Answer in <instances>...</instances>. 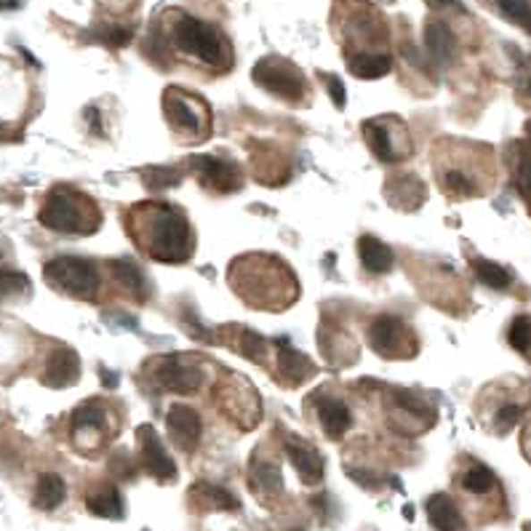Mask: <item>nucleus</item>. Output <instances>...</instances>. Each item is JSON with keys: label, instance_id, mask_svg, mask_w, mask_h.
<instances>
[{"label": "nucleus", "instance_id": "nucleus-1", "mask_svg": "<svg viewBox=\"0 0 531 531\" xmlns=\"http://www.w3.org/2000/svg\"><path fill=\"white\" fill-rule=\"evenodd\" d=\"M131 235L148 243V254L158 262L177 265L192 254V232L187 216L169 203H139L129 214Z\"/></svg>", "mask_w": 531, "mask_h": 531}, {"label": "nucleus", "instance_id": "nucleus-2", "mask_svg": "<svg viewBox=\"0 0 531 531\" xmlns=\"http://www.w3.org/2000/svg\"><path fill=\"white\" fill-rule=\"evenodd\" d=\"M102 222V214L97 211V203L70 187H56L48 192L43 208H40V224H46L54 232H80L91 235Z\"/></svg>", "mask_w": 531, "mask_h": 531}, {"label": "nucleus", "instance_id": "nucleus-3", "mask_svg": "<svg viewBox=\"0 0 531 531\" xmlns=\"http://www.w3.org/2000/svg\"><path fill=\"white\" fill-rule=\"evenodd\" d=\"M43 275L51 289L86 302L97 299L102 286L97 265L83 257H56L43 267Z\"/></svg>", "mask_w": 531, "mask_h": 531}, {"label": "nucleus", "instance_id": "nucleus-4", "mask_svg": "<svg viewBox=\"0 0 531 531\" xmlns=\"http://www.w3.org/2000/svg\"><path fill=\"white\" fill-rule=\"evenodd\" d=\"M177 46L203 64H211V67L230 64V48L224 46L222 32L214 24L195 19L190 13H184L177 21Z\"/></svg>", "mask_w": 531, "mask_h": 531}, {"label": "nucleus", "instance_id": "nucleus-5", "mask_svg": "<svg viewBox=\"0 0 531 531\" xmlns=\"http://www.w3.org/2000/svg\"><path fill=\"white\" fill-rule=\"evenodd\" d=\"M254 83L265 88L267 94H275L286 102H297L308 97V80L305 75L286 59L281 56H265L254 64L251 72Z\"/></svg>", "mask_w": 531, "mask_h": 531}, {"label": "nucleus", "instance_id": "nucleus-6", "mask_svg": "<svg viewBox=\"0 0 531 531\" xmlns=\"http://www.w3.org/2000/svg\"><path fill=\"white\" fill-rule=\"evenodd\" d=\"M164 110H166V118H169L174 131L190 137V139L208 137V131H211L208 107L203 102H198V97H190L181 88H166Z\"/></svg>", "mask_w": 531, "mask_h": 531}, {"label": "nucleus", "instance_id": "nucleus-7", "mask_svg": "<svg viewBox=\"0 0 531 531\" xmlns=\"http://www.w3.org/2000/svg\"><path fill=\"white\" fill-rule=\"evenodd\" d=\"M368 345L382 358H411L417 350L414 334L395 316H379L368 326Z\"/></svg>", "mask_w": 531, "mask_h": 531}, {"label": "nucleus", "instance_id": "nucleus-8", "mask_svg": "<svg viewBox=\"0 0 531 531\" xmlns=\"http://www.w3.org/2000/svg\"><path fill=\"white\" fill-rule=\"evenodd\" d=\"M137 441H139V462H142V468L161 484L177 481V465L169 457V451L164 449L156 427L153 425H142L137 430Z\"/></svg>", "mask_w": 531, "mask_h": 531}, {"label": "nucleus", "instance_id": "nucleus-9", "mask_svg": "<svg viewBox=\"0 0 531 531\" xmlns=\"http://www.w3.org/2000/svg\"><path fill=\"white\" fill-rule=\"evenodd\" d=\"M156 376H158V384L169 392H177V395H190L200 387L203 382V371L198 366H192L190 360L179 358L177 353L166 355L158 360V368H156Z\"/></svg>", "mask_w": 531, "mask_h": 531}, {"label": "nucleus", "instance_id": "nucleus-10", "mask_svg": "<svg viewBox=\"0 0 531 531\" xmlns=\"http://www.w3.org/2000/svg\"><path fill=\"white\" fill-rule=\"evenodd\" d=\"M435 422V411L433 406H427L422 398L411 395V392H395V430L406 433V435H417L422 430H427Z\"/></svg>", "mask_w": 531, "mask_h": 531}, {"label": "nucleus", "instance_id": "nucleus-11", "mask_svg": "<svg viewBox=\"0 0 531 531\" xmlns=\"http://www.w3.org/2000/svg\"><path fill=\"white\" fill-rule=\"evenodd\" d=\"M166 427H169V435L174 438L179 449L184 451H192L198 443H200V435H203V422L198 417L195 409L184 406V403H174L166 414Z\"/></svg>", "mask_w": 531, "mask_h": 531}, {"label": "nucleus", "instance_id": "nucleus-12", "mask_svg": "<svg viewBox=\"0 0 531 531\" xmlns=\"http://www.w3.org/2000/svg\"><path fill=\"white\" fill-rule=\"evenodd\" d=\"M192 164V169L198 172V177L203 184H208V187H214L216 192H235V190H240V172H238V166L235 164H230V161H216V158H211V156H200V158H192L190 161Z\"/></svg>", "mask_w": 531, "mask_h": 531}, {"label": "nucleus", "instance_id": "nucleus-13", "mask_svg": "<svg viewBox=\"0 0 531 531\" xmlns=\"http://www.w3.org/2000/svg\"><path fill=\"white\" fill-rule=\"evenodd\" d=\"M78 379H80V360H78L75 350L59 348V350H54V353L48 355L46 374H43V384L46 387L64 390V387H72Z\"/></svg>", "mask_w": 531, "mask_h": 531}, {"label": "nucleus", "instance_id": "nucleus-14", "mask_svg": "<svg viewBox=\"0 0 531 531\" xmlns=\"http://www.w3.org/2000/svg\"><path fill=\"white\" fill-rule=\"evenodd\" d=\"M316 411H318V419L326 430L329 438H342L350 427H353V414L348 409L345 400L340 398H326V395H316Z\"/></svg>", "mask_w": 531, "mask_h": 531}, {"label": "nucleus", "instance_id": "nucleus-15", "mask_svg": "<svg viewBox=\"0 0 531 531\" xmlns=\"http://www.w3.org/2000/svg\"><path fill=\"white\" fill-rule=\"evenodd\" d=\"M275 345H278V374L286 376V384L299 387L302 382H308L316 374L313 360L308 355L299 353V350H294L286 337L275 340Z\"/></svg>", "mask_w": 531, "mask_h": 531}, {"label": "nucleus", "instance_id": "nucleus-16", "mask_svg": "<svg viewBox=\"0 0 531 531\" xmlns=\"http://www.w3.org/2000/svg\"><path fill=\"white\" fill-rule=\"evenodd\" d=\"M286 454L297 470V476L308 484V486H316L324 481V457L313 449V446H305L299 443L297 438L286 443Z\"/></svg>", "mask_w": 531, "mask_h": 531}, {"label": "nucleus", "instance_id": "nucleus-17", "mask_svg": "<svg viewBox=\"0 0 531 531\" xmlns=\"http://www.w3.org/2000/svg\"><path fill=\"white\" fill-rule=\"evenodd\" d=\"M427 510V521L435 531H462L465 529V518L459 513V508L454 505V500L449 494H433L425 505Z\"/></svg>", "mask_w": 531, "mask_h": 531}, {"label": "nucleus", "instance_id": "nucleus-18", "mask_svg": "<svg viewBox=\"0 0 531 531\" xmlns=\"http://www.w3.org/2000/svg\"><path fill=\"white\" fill-rule=\"evenodd\" d=\"M358 257H360V265H363L368 273H374V275H384V273H390L392 265H395V254H392L382 240H376V238H371V235H363V238L358 240Z\"/></svg>", "mask_w": 531, "mask_h": 531}, {"label": "nucleus", "instance_id": "nucleus-19", "mask_svg": "<svg viewBox=\"0 0 531 531\" xmlns=\"http://www.w3.org/2000/svg\"><path fill=\"white\" fill-rule=\"evenodd\" d=\"M425 46H427V54L435 62H441V64H449L454 59V54H457V40H454L451 30L443 21H427Z\"/></svg>", "mask_w": 531, "mask_h": 531}, {"label": "nucleus", "instance_id": "nucleus-20", "mask_svg": "<svg viewBox=\"0 0 531 531\" xmlns=\"http://www.w3.org/2000/svg\"><path fill=\"white\" fill-rule=\"evenodd\" d=\"M363 137L368 142V150L384 161V164H395L400 158V153L395 150V142H392V134L387 131V126L382 121H366L363 123Z\"/></svg>", "mask_w": 531, "mask_h": 531}, {"label": "nucleus", "instance_id": "nucleus-21", "mask_svg": "<svg viewBox=\"0 0 531 531\" xmlns=\"http://www.w3.org/2000/svg\"><path fill=\"white\" fill-rule=\"evenodd\" d=\"M348 70L353 72L355 78H360V80H376V78H384L392 70V59L387 54L360 51V54L348 56Z\"/></svg>", "mask_w": 531, "mask_h": 531}, {"label": "nucleus", "instance_id": "nucleus-22", "mask_svg": "<svg viewBox=\"0 0 531 531\" xmlns=\"http://www.w3.org/2000/svg\"><path fill=\"white\" fill-rule=\"evenodd\" d=\"M86 508H88V513H94L99 518H110V521L123 518V500L115 486H105V489L88 494Z\"/></svg>", "mask_w": 531, "mask_h": 531}, {"label": "nucleus", "instance_id": "nucleus-23", "mask_svg": "<svg viewBox=\"0 0 531 531\" xmlns=\"http://www.w3.org/2000/svg\"><path fill=\"white\" fill-rule=\"evenodd\" d=\"M110 267H113V275L121 281V286H123L126 291H131V297H134V299H139V302H145V299H148V283H145V275H142V270H139L134 262H129V259H113V262H110Z\"/></svg>", "mask_w": 531, "mask_h": 531}, {"label": "nucleus", "instance_id": "nucleus-24", "mask_svg": "<svg viewBox=\"0 0 531 531\" xmlns=\"http://www.w3.org/2000/svg\"><path fill=\"white\" fill-rule=\"evenodd\" d=\"M64 494H67L64 481L56 473H43L35 489V505L40 510H56L64 502Z\"/></svg>", "mask_w": 531, "mask_h": 531}, {"label": "nucleus", "instance_id": "nucleus-25", "mask_svg": "<svg viewBox=\"0 0 531 531\" xmlns=\"http://www.w3.org/2000/svg\"><path fill=\"white\" fill-rule=\"evenodd\" d=\"M387 184L390 187H398V195H390L387 198L395 208H417L425 200V187H422V181L414 177V174H403V177L390 179Z\"/></svg>", "mask_w": 531, "mask_h": 531}, {"label": "nucleus", "instance_id": "nucleus-26", "mask_svg": "<svg viewBox=\"0 0 531 531\" xmlns=\"http://www.w3.org/2000/svg\"><path fill=\"white\" fill-rule=\"evenodd\" d=\"M192 500L200 502L208 510H238L240 508L238 500L227 489H219L214 484H195L192 486Z\"/></svg>", "mask_w": 531, "mask_h": 531}, {"label": "nucleus", "instance_id": "nucleus-27", "mask_svg": "<svg viewBox=\"0 0 531 531\" xmlns=\"http://www.w3.org/2000/svg\"><path fill=\"white\" fill-rule=\"evenodd\" d=\"M72 427H75V435L80 433H91V435H99L102 427H105V411L97 400H88L83 406H78L72 411Z\"/></svg>", "mask_w": 531, "mask_h": 531}, {"label": "nucleus", "instance_id": "nucleus-28", "mask_svg": "<svg viewBox=\"0 0 531 531\" xmlns=\"http://www.w3.org/2000/svg\"><path fill=\"white\" fill-rule=\"evenodd\" d=\"M459 486H462L468 494L484 497V494H489V492L497 489V478H494V473H492L486 465H470V468L462 473Z\"/></svg>", "mask_w": 531, "mask_h": 531}, {"label": "nucleus", "instance_id": "nucleus-29", "mask_svg": "<svg viewBox=\"0 0 531 531\" xmlns=\"http://www.w3.org/2000/svg\"><path fill=\"white\" fill-rule=\"evenodd\" d=\"M473 270H476V275H478V281L484 283V286H489V289H497V291H502V289H508L510 283H513V275L502 267V265H497V262H489V259H476L473 262Z\"/></svg>", "mask_w": 531, "mask_h": 531}, {"label": "nucleus", "instance_id": "nucleus-30", "mask_svg": "<svg viewBox=\"0 0 531 531\" xmlns=\"http://www.w3.org/2000/svg\"><path fill=\"white\" fill-rule=\"evenodd\" d=\"M251 484L259 492H281L283 489V478L281 470L270 462H251Z\"/></svg>", "mask_w": 531, "mask_h": 531}, {"label": "nucleus", "instance_id": "nucleus-31", "mask_svg": "<svg viewBox=\"0 0 531 531\" xmlns=\"http://www.w3.org/2000/svg\"><path fill=\"white\" fill-rule=\"evenodd\" d=\"M508 342H510L513 350H518L521 355L531 358V316H518V318L510 324Z\"/></svg>", "mask_w": 531, "mask_h": 531}, {"label": "nucleus", "instance_id": "nucleus-32", "mask_svg": "<svg viewBox=\"0 0 531 531\" xmlns=\"http://www.w3.org/2000/svg\"><path fill=\"white\" fill-rule=\"evenodd\" d=\"M505 19L531 32V3L529 0H494Z\"/></svg>", "mask_w": 531, "mask_h": 531}, {"label": "nucleus", "instance_id": "nucleus-33", "mask_svg": "<svg viewBox=\"0 0 531 531\" xmlns=\"http://www.w3.org/2000/svg\"><path fill=\"white\" fill-rule=\"evenodd\" d=\"M139 177L145 179V184L150 190H161V187H174L181 179V172L174 166H150V169H142Z\"/></svg>", "mask_w": 531, "mask_h": 531}, {"label": "nucleus", "instance_id": "nucleus-34", "mask_svg": "<svg viewBox=\"0 0 531 531\" xmlns=\"http://www.w3.org/2000/svg\"><path fill=\"white\" fill-rule=\"evenodd\" d=\"M30 291V278L19 270H0V299Z\"/></svg>", "mask_w": 531, "mask_h": 531}, {"label": "nucleus", "instance_id": "nucleus-35", "mask_svg": "<svg viewBox=\"0 0 531 531\" xmlns=\"http://www.w3.org/2000/svg\"><path fill=\"white\" fill-rule=\"evenodd\" d=\"M524 417V406L521 403H505L502 409H497V414H494V433H500V435H505V433H510L516 425H518V419Z\"/></svg>", "mask_w": 531, "mask_h": 531}, {"label": "nucleus", "instance_id": "nucleus-36", "mask_svg": "<svg viewBox=\"0 0 531 531\" xmlns=\"http://www.w3.org/2000/svg\"><path fill=\"white\" fill-rule=\"evenodd\" d=\"M238 350L246 355V358L257 360V363H265V355H267V340H262L257 332L243 329L240 342H238Z\"/></svg>", "mask_w": 531, "mask_h": 531}, {"label": "nucleus", "instance_id": "nucleus-37", "mask_svg": "<svg viewBox=\"0 0 531 531\" xmlns=\"http://www.w3.org/2000/svg\"><path fill=\"white\" fill-rule=\"evenodd\" d=\"M97 40H102V43L110 46V48H121V46H129L131 30H129V27H121V24L99 27V30H97Z\"/></svg>", "mask_w": 531, "mask_h": 531}, {"label": "nucleus", "instance_id": "nucleus-38", "mask_svg": "<svg viewBox=\"0 0 531 531\" xmlns=\"http://www.w3.org/2000/svg\"><path fill=\"white\" fill-rule=\"evenodd\" d=\"M518 187H521V195L529 200L531 206V150L521 158V166H518Z\"/></svg>", "mask_w": 531, "mask_h": 531}, {"label": "nucleus", "instance_id": "nucleus-39", "mask_svg": "<svg viewBox=\"0 0 531 531\" xmlns=\"http://www.w3.org/2000/svg\"><path fill=\"white\" fill-rule=\"evenodd\" d=\"M326 88H329V97H332V102H334V105L342 110V107H345V99H348L342 80H340L337 75H332V78H326Z\"/></svg>", "mask_w": 531, "mask_h": 531}, {"label": "nucleus", "instance_id": "nucleus-40", "mask_svg": "<svg viewBox=\"0 0 531 531\" xmlns=\"http://www.w3.org/2000/svg\"><path fill=\"white\" fill-rule=\"evenodd\" d=\"M348 476H350L353 481H358L360 486H366V489H374V486L379 484L374 476H368V473H363V470H348Z\"/></svg>", "mask_w": 531, "mask_h": 531}, {"label": "nucleus", "instance_id": "nucleus-41", "mask_svg": "<svg viewBox=\"0 0 531 531\" xmlns=\"http://www.w3.org/2000/svg\"><path fill=\"white\" fill-rule=\"evenodd\" d=\"M86 118H88L94 134H102V115L97 113V107H86Z\"/></svg>", "mask_w": 531, "mask_h": 531}, {"label": "nucleus", "instance_id": "nucleus-42", "mask_svg": "<svg viewBox=\"0 0 531 531\" xmlns=\"http://www.w3.org/2000/svg\"><path fill=\"white\" fill-rule=\"evenodd\" d=\"M110 321L113 324H118V326H126V329H137V318H129V316H110Z\"/></svg>", "mask_w": 531, "mask_h": 531}, {"label": "nucleus", "instance_id": "nucleus-43", "mask_svg": "<svg viewBox=\"0 0 531 531\" xmlns=\"http://www.w3.org/2000/svg\"><path fill=\"white\" fill-rule=\"evenodd\" d=\"M430 8H449V5H454L457 0H425Z\"/></svg>", "mask_w": 531, "mask_h": 531}, {"label": "nucleus", "instance_id": "nucleus-44", "mask_svg": "<svg viewBox=\"0 0 531 531\" xmlns=\"http://www.w3.org/2000/svg\"><path fill=\"white\" fill-rule=\"evenodd\" d=\"M102 374H105V384H107V387H115V384H118L115 374H110V371H102Z\"/></svg>", "mask_w": 531, "mask_h": 531}, {"label": "nucleus", "instance_id": "nucleus-45", "mask_svg": "<svg viewBox=\"0 0 531 531\" xmlns=\"http://www.w3.org/2000/svg\"><path fill=\"white\" fill-rule=\"evenodd\" d=\"M524 531H531V521H529V524H527V527H524Z\"/></svg>", "mask_w": 531, "mask_h": 531}, {"label": "nucleus", "instance_id": "nucleus-46", "mask_svg": "<svg viewBox=\"0 0 531 531\" xmlns=\"http://www.w3.org/2000/svg\"><path fill=\"white\" fill-rule=\"evenodd\" d=\"M0 257H3V243H0Z\"/></svg>", "mask_w": 531, "mask_h": 531}, {"label": "nucleus", "instance_id": "nucleus-47", "mask_svg": "<svg viewBox=\"0 0 531 531\" xmlns=\"http://www.w3.org/2000/svg\"><path fill=\"white\" fill-rule=\"evenodd\" d=\"M527 131H529V134H531V123H529V126H527Z\"/></svg>", "mask_w": 531, "mask_h": 531}, {"label": "nucleus", "instance_id": "nucleus-48", "mask_svg": "<svg viewBox=\"0 0 531 531\" xmlns=\"http://www.w3.org/2000/svg\"><path fill=\"white\" fill-rule=\"evenodd\" d=\"M529 94H531V80H529Z\"/></svg>", "mask_w": 531, "mask_h": 531}]
</instances>
